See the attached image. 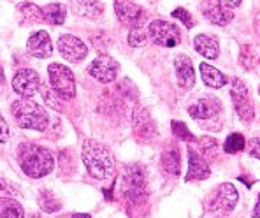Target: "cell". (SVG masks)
I'll return each mask as SVG.
<instances>
[{
    "mask_svg": "<svg viewBox=\"0 0 260 218\" xmlns=\"http://www.w3.org/2000/svg\"><path fill=\"white\" fill-rule=\"evenodd\" d=\"M18 160L23 173L30 178H43L55 167V159L46 148L34 143H23L18 148Z\"/></svg>",
    "mask_w": 260,
    "mask_h": 218,
    "instance_id": "1",
    "label": "cell"
},
{
    "mask_svg": "<svg viewBox=\"0 0 260 218\" xmlns=\"http://www.w3.org/2000/svg\"><path fill=\"white\" fill-rule=\"evenodd\" d=\"M81 159L85 162L88 173L95 179H109L114 173V159L111 151L102 143L93 139H86L83 143Z\"/></svg>",
    "mask_w": 260,
    "mask_h": 218,
    "instance_id": "2",
    "label": "cell"
},
{
    "mask_svg": "<svg viewBox=\"0 0 260 218\" xmlns=\"http://www.w3.org/2000/svg\"><path fill=\"white\" fill-rule=\"evenodd\" d=\"M11 113H13L16 123L23 129H32V131L43 132L48 129L49 116L43 106L34 102L32 99H18L11 104Z\"/></svg>",
    "mask_w": 260,
    "mask_h": 218,
    "instance_id": "3",
    "label": "cell"
},
{
    "mask_svg": "<svg viewBox=\"0 0 260 218\" xmlns=\"http://www.w3.org/2000/svg\"><path fill=\"white\" fill-rule=\"evenodd\" d=\"M121 192L125 199H128L134 204H143L148 197L146 189V176L141 166L132 164L125 169L123 179H121Z\"/></svg>",
    "mask_w": 260,
    "mask_h": 218,
    "instance_id": "4",
    "label": "cell"
},
{
    "mask_svg": "<svg viewBox=\"0 0 260 218\" xmlns=\"http://www.w3.org/2000/svg\"><path fill=\"white\" fill-rule=\"evenodd\" d=\"M48 74L53 91L62 101H71L76 95V81L71 69L65 67L63 64H51L48 67Z\"/></svg>",
    "mask_w": 260,
    "mask_h": 218,
    "instance_id": "5",
    "label": "cell"
},
{
    "mask_svg": "<svg viewBox=\"0 0 260 218\" xmlns=\"http://www.w3.org/2000/svg\"><path fill=\"white\" fill-rule=\"evenodd\" d=\"M150 39L162 48H174L181 43V32L176 25L164 20H155L148 25Z\"/></svg>",
    "mask_w": 260,
    "mask_h": 218,
    "instance_id": "6",
    "label": "cell"
},
{
    "mask_svg": "<svg viewBox=\"0 0 260 218\" xmlns=\"http://www.w3.org/2000/svg\"><path fill=\"white\" fill-rule=\"evenodd\" d=\"M231 97H232V104L234 109L238 113V116L244 121H251L255 116V109L253 104L250 101V94H248V88L241 79H232L231 85Z\"/></svg>",
    "mask_w": 260,
    "mask_h": 218,
    "instance_id": "7",
    "label": "cell"
},
{
    "mask_svg": "<svg viewBox=\"0 0 260 218\" xmlns=\"http://www.w3.org/2000/svg\"><path fill=\"white\" fill-rule=\"evenodd\" d=\"M114 11H116L118 20L130 28H141L146 21L144 9L134 4L132 0H114Z\"/></svg>",
    "mask_w": 260,
    "mask_h": 218,
    "instance_id": "8",
    "label": "cell"
},
{
    "mask_svg": "<svg viewBox=\"0 0 260 218\" xmlns=\"http://www.w3.org/2000/svg\"><path fill=\"white\" fill-rule=\"evenodd\" d=\"M56 48L60 55L71 64H79L88 56V46L79 37L71 36V34H63L56 43Z\"/></svg>",
    "mask_w": 260,
    "mask_h": 218,
    "instance_id": "9",
    "label": "cell"
},
{
    "mask_svg": "<svg viewBox=\"0 0 260 218\" xmlns=\"http://www.w3.org/2000/svg\"><path fill=\"white\" fill-rule=\"evenodd\" d=\"M118 71H120V64L114 58H111L109 55H99L93 62L88 66V72L90 76H93L97 81L104 83H113L118 76Z\"/></svg>",
    "mask_w": 260,
    "mask_h": 218,
    "instance_id": "10",
    "label": "cell"
},
{
    "mask_svg": "<svg viewBox=\"0 0 260 218\" xmlns=\"http://www.w3.org/2000/svg\"><path fill=\"white\" fill-rule=\"evenodd\" d=\"M41 88V79L34 69H20L13 78V90L25 99H30Z\"/></svg>",
    "mask_w": 260,
    "mask_h": 218,
    "instance_id": "11",
    "label": "cell"
},
{
    "mask_svg": "<svg viewBox=\"0 0 260 218\" xmlns=\"http://www.w3.org/2000/svg\"><path fill=\"white\" fill-rule=\"evenodd\" d=\"M238 190L232 183H223V185L218 186L216 190V196L213 197L211 204V211H218L221 215H229V213L234 209L236 202H238Z\"/></svg>",
    "mask_w": 260,
    "mask_h": 218,
    "instance_id": "12",
    "label": "cell"
},
{
    "mask_svg": "<svg viewBox=\"0 0 260 218\" xmlns=\"http://www.w3.org/2000/svg\"><path fill=\"white\" fill-rule=\"evenodd\" d=\"M201 11L208 21L218 26H227L229 23L234 20V14L231 9H225L218 0H204L201 4Z\"/></svg>",
    "mask_w": 260,
    "mask_h": 218,
    "instance_id": "13",
    "label": "cell"
},
{
    "mask_svg": "<svg viewBox=\"0 0 260 218\" xmlns=\"http://www.w3.org/2000/svg\"><path fill=\"white\" fill-rule=\"evenodd\" d=\"M26 49L34 58H49L53 55V43L49 39V34L46 30H39V32L32 34L28 37V43H26Z\"/></svg>",
    "mask_w": 260,
    "mask_h": 218,
    "instance_id": "14",
    "label": "cell"
},
{
    "mask_svg": "<svg viewBox=\"0 0 260 218\" xmlns=\"http://www.w3.org/2000/svg\"><path fill=\"white\" fill-rule=\"evenodd\" d=\"M221 111V102L216 97H204L199 99L197 102H193L188 108V113L193 120H211L220 114Z\"/></svg>",
    "mask_w": 260,
    "mask_h": 218,
    "instance_id": "15",
    "label": "cell"
},
{
    "mask_svg": "<svg viewBox=\"0 0 260 218\" xmlns=\"http://www.w3.org/2000/svg\"><path fill=\"white\" fill-rule=\"evenodd\" d=\"M132 123H134V131L139 136V139H151V137L156 136V125L153 121V118L150 116L144 108L137 106L134 109V114H132Z\"/></svg>",
    "mask_w": 260,
    "mask_h": 218,
    "instance_id": "16",
    "label": "cell"
},
{
    "mask_svg": "<svg viewBox=\"0 0 260 218\" xmlns=\"http://www.w3.org/2000/svg\"><path fill=\"white\" fill-rule=\"evenodd\" d=\"M176 76H178V83L181 88H192L195 83V71L192 60L186 55H178L174 60Z\"/></svg>",
    "mask_w": 260,
    "mask_h": 218,
    "instance_id": "17",
    "label": "cell"
},
{
    "mask_svg": "<svg viewBox=\"0 0 260 218\" xmlns=\"http://www.w3.org/2000/svg\"><path fill=\"white\" fill-rule=\"evenodd\" d=\"M211 174L209 169V162H206L201 157V153L188 150V173H186V181H193V179H206Z\"/></svg>",
    "mask_w": 260,
    "mask_h": 218,
    "instance_id": "18",
    "label": "cell"
},
{
    "mask_svg": "<svg viewBox=\"0 0 260 218\" xmlns=\"http://www.w3.org/2000/svg\"><path fill=\"white\" fill-rule=\"evenodd\" d=\"M193 46L197 49V53H201L202 56L209 60H215L220 55V44L215 36H208V34H199L193 37Z\"/></svg>",
    "mask_w": 260,
    "mask_h": 218,
    "instance_id": "19",
    "label": "cell"
},
{
    "mask_svg": "<svg viewBox=\"0 0 260 218\" xmlns=\"http://www.w3.org/2000/svg\"><path fill=\"white\" fill-rule=\"evenodd\" d=\"M199 71H201L202 81H204L208 86L216 88L218 90V88L225 86V83H227V78H225L223 72L218 71L216 67L209 66V64H201V66H199Z\"/></svg>",
    "mask_w": 260,
    "mask_h": 218,
    "instance_id": "20",
    "label": "cell"
},
{
    "mask_svg": "<svg viewBox=\"0 0 260 218\" xmlns=\"http://www.w3.org/2000/svg\"><path fill=\"white\" fill-rule=\"evenodd\" d=\"M43 9V20L48 21L49 25L60 26L63 25L65 16H67V11H65L63 4H48V6L41 7Z\"/></svg>",
    "mask_w": 260,
    "mask_h": 218,
    "instance_id": "21",
    "label": "cell"
},
{
    "mask_svg": "<svg viewBox=\"0 0 260 218\" xmlns=\"http://www.w3.org/2000/svg\"><path fill=\"white\" fill-rule=\"evenodd\" d=\"M162 166L164 171L173 176H178L179 171H181V159H179V151L176 146H169L166 151H164L162 157Z\"/></svg>",
    "mask_w": 260,
    "mask_h": 218,
    "instance_id": "22",
    "label": "cell"
},
{
    "mask_svg": "<svg viewBox=\"0 0 260 218\" xmlns=\"http://www.w3.org/2000/svg\"><path fill=\"white\" fill-rule=\"evenodd\" d=\"M0 218H25V211L18 201L0 197Z\"/></svg>",
    "mask_w": 260,
    "mask_h": 218,
    "instance_id": "23",
    "label": "cell"
},
{
    "mask_svg": "<svg viewBox=\"0 0 260 218\" xmlns=\"http://www.w3.org/2000/svg\"><path fill=\"white\" fill-rule=\"evenodd\" d=\"M74 7L83 16L97 18L102 13V0H74Z\"/></svg>",
    "mask_w": 260,
    "mask_h": 218,
    "instance_id": "24",
    "label": "cell"
},
{
    "mask_svg": "<svg viewBox=\"0 0 260 218\" xmlns=\"http://www.w3.org/2000/svg\"><path fill=\"white\" fill-rule=\"evenodd\" d=\"M244 146H246V141H244V136L243 134H231V136L225 139V153H229V155H236V153L243 151Z\"/></svg>",
    "mask_w": 260,
    "mask_h": 218,
    "instance_id": "25",
    "label": "cell"
},
{
    "mask_svg": "<svg viewBox=\"0 0 260 218\" xmlns=\"http://www.w3.org/2000/svg\"><path fill=\"white\" fill-rule=\"evenodd\" d=\"M201 151H202L201 157L206 160V162H211V160H215L216 155H218L216 139H213V137H204V139H201Z\"/></svg>",
    "mask_w": 260,
    "mask_h": 218,
    "instance_id": "26",
    "label": "cell"
},
{
    "mask_svg": "<svg viewBox=\"0 0 260 218\" xmlns=\"http://www.w3.org/2000/svg\"><path fill=\"white\" fill-rule=\"evenodd\" d=\"M39 206H41V209L46 211V213H55V211H58V209H60V202L56 201V199L53 197L49 192H41Z\"/></svg>",
    "mask_w": 260,
    "mask_h": 218,
    "instance_id": "27",
    "label": "cell"
},
{
    "mask_svg": "<svg viewBox=\"0 0 260 218\" xmlns=\"http://www.w3.org/2000/svg\"><path fill=\"white\" fill-rule=\"evenodd\" d=\"M18 9L21 11L23 16H26L28 20H36V21H41L43 20V9L41 7H37L36 4H21Z\"/></svg>",
    "mask_w": 260,
    "mask_h": 218,
    "instance_id": "28",
    "label": "cell"
},
{
    "mask_svg": "<svg viewBox=\"0 0 260 218\" xmlns=\"http://www.w3.org/2000/svg\"><path fill=\"white\" fill-rule=\"evenodd\" d=\"M128 44L132 46V48H141V46L146 44V32H144L143 26H141V28H130Z\"/></svg>",
    "mask_w": 260,
    "mask_h": 218,
    "instance_id": "29",
    "label": "cell"
},
{
    "mask_svg": "<svg viewBox=\"0 0 260 218\" xmlns=\"http://www.w3.org/2000/svg\"><path fill=\"white\" fill-rule=\"evenodd\" d=\"M173 18L181 21L186 28H193V16L190 14V11L183 9V7H178V9L173 11Z\"/></svg>",
    "mask_w": 260,
    "mask_h": 218,
    "instance_id": "30",
    "label": "cell"
},
{
    "mask_svg": "<svg viewBox=\"0 0 260 218\" xmlns=\"http://www.w3.org/2000/svg\"><path fill=\"white\" fill-rule=\"evenodd\" d=\"M173 132L176 137H179V139H185V141H195L193 134L186 129L185 123H179V121H173Z\"/></svg>",
    "mask_w": 260,
    "mask_h": 218,
    "instance_id": "31",
    "label": "cell"
},
{
    "mask_svg": "<svg viewBox=\"0 0 260 218\" xmlns=\"http://www.w3.org/2000/svg\"><path fill=\"white\" fill-rule=\"evenodd\" d=\"M250 155L260 160V137H255V139L250 141Z\"/></svg>",
    "mask_w": 260,
    "mask_h": 218,
    "instance_id": "32",
    "label": "cell"
},
{
    "mask_svg": "<svg viewBox=\"0 0 260 218\" xmlns=\"http://www.w3.org/2000/svg\"><path fill=\"white\" fill-rule=\"evenodd\" d=\"M7 139H9V127H7L6 120L0 114V143H6Z\"/></svg>",
    "mask_w": 260,
    "mask_h": 218,
    "instance_id": "33",
    "label": "cell"
},
{
    "mask_svg": "<svg viewBox=\"0 0 260 218\" xmlns=\"http://www.w3.org/2000/svg\"><path fill=\"white\" fill-rule=\"evenodd\" d=\"M218 2L221 4V6L225 7V9H236V7L239 6L243 0H218Z\"/></svg>",
    "mask_w": 260,
    "mask_h": 218,
    "instance_id": "34",
    "label": "cell"
},
{
    "mask_svg": "<svg viewBox=\"0 0 260 218\" xmlns=\"http://www.w3.org/2000/svg\"><path fill=\"white\" fill-rule=\"evenodd\" d=\"M251 216H253V218H260V194H258L257 204H255V208H253V213H251Z\"/></svg>",
    "mask_w": 260,
    "mask_h": 218,
    "instance_id": "35",
    "label": "cell"
},
{
    "mask_svg": "<svg viewBox=\"0 0 260 218\" xmlns=\"http://www.w3.org/2000/svg\"><path fill=\"white\" fill-rule=\"evenodd\" d=\"M72 218H90V215H83V213H78V215H74Z\"/></svg>",
    "mask_w": 260,
    "mask_h": 218,
    "instance_id": "36",
    "label": "cell"
}]
</instances>
